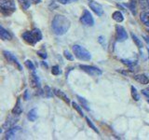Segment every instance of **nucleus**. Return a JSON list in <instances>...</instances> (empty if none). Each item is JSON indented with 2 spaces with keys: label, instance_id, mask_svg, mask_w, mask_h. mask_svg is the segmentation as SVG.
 <instances>
[{
  "label": "nucleus",
  "instance_id": "obj_1",
  "mask_svg": "<svg viewBox=\"0 0 149 140\" xmlns=\"http://www.w3.org/2000/svg\"><path fill=\"white\" fill-rule=\"evenodd\" d=\"M70 25H71V22L63 15H56L51 24L54 33L58 36L64 35L69 30Z\"/></svg>",
  "mask_w": 149,
  "mask_h": 140
},
{
  "label": "nucleus",
  "instance_id": "obj_2",
  "mask_svg": "<svg viewBox=\"0 0 149 140\" xmlns=\"http://www.w3.org/2000/svg\"><path fill=\"white\" fill-rule=\"evenodd\" d=\"M22 37L27 43L35 45L36 42L42 39V34L39 29H34L32 31H26L22 34Z\"/></svg>",
  "mask_w": 149,
  "mask_h": 140
},
{
  "label": "nucleus",
  "instance_id": "obj_3",
  "mask_svg": "<svg viewBox=\"0 0 149 140\" xmlns=\"http://www.w3.org/2000/svg\"><path fill=\"white\" fill-rule=\"evenodd\" d=\"M73 51L74 56L81 61H90L91 59V55L90 53V51L86 50L84 47L80 45H74L73 46Z\"/></svg>",
  "mask_w": 149,
  "mask_h": 140
},
{
  "label": "nucleus",
  "instance_id": "obj_4",
  "mask_svg": "<svg viewBox=\"0 0 149 140\" xmlns=\"http://www.w3.org/2000/svg\"><path fill=\"white\" fill-rule=\"evenodd\" d=\"M0 8H1L3 13L10 14L13 11H15L16 6L13 0H0Z\"/></svg>",
  "mask_w": 149,
  "mask_h": 140
},
{
  "label": "nucleus",
  "instance_id": "obj_5",
  "mask_svg": "<svg viewBox=\"0 0 149 140\" xmlns=\"http://www.w3.org/2000/svg\"><path fill=\"white\" fill-rule=\"evenodd\" d=\"M83 71H85L86 73H88V75H91L92 77H99L102 75V71L97 67L91 66V65H86V64H80L79 65Z\"/></svg>",
  "mask_w": 149,
  "mask_h": 140
},
{
  "label": "nucleus",
  "instance_id": "obj_6",
  "mask_svg": "<svg viewBox=\"0 0 149 140\" xmlns=\"http://www.w3.org/2000/svg\"><path fill=\"white\" fill-rule=\"evenodd\" d=\"M80 22L84 25H87V26H93V24H94V20H93L92 15L90 11L87 10V9L84 10L82 16L80 18Z\"/></svg>",
  "mask_w": 149,
  "mask_h": 140
},
{
  "label": "nucleus",
  "instance_id": "obj_7",
  "mask_svg": "<svg viewBox=\"0 0 149 140\" xmlns=\"http://www.w3.org/2000/svg\"><path fill=\"white\" fill-rule=\"evenodd\" d=\"M116 38H118V41L119 42H123L126 39L128 38V34L126 30L122 26L120 25H116Z\"/></svg>",
  "mask_w": 149,
  "mask_h": 140
},
{
  "label": "nucleus",
  "instance_id": "obj_8",
  "mask_svg": "<svg viewBox=\"0 0 149 140\" xmlns=\"http://www.w3.org/2000/svg\"><path fill=\"white\" fill-rule=\"evenodd\" d=\"M88 6H90V8L98 16H102V14H104V9H102V7L99 3L93 1V0H90V1H88Z\"/></svg>",
  "mask_w": 149,
  "mask_h": 140
},
{
  "label": "nucleus",
  "instance_id": "obj_9",
  "mask_svg": "<svg viewBox=\"0 0 149 140\" xmlns=\"http://www.w3.org/2000/svg\"><path fill=\"white\" fill-rule=\"evenodd\" d=\"M3 53L5 55V57H6L8 59V61H9L10 63L14 64H16V66L19 68V70H22V66H21V64L20 63L18 62V60L17 58L14 56L11 52H9V51H7V50H4L3 51Z\"/></svg>",
  "mask_w": 149,
  "mask_h": 140
},
{
  "label": "nucleus",
  "instance_id": "obj_10",
  "mask_svg": "<svg viewBox=\"0 0 149 140\" xmlns=\"http://www.w3.org/2000/svg\"><path fill=\"white\" fill-rule=\"evenodd\" d=\"M21 130V127H19V126H15V127H12L10 129H8L6 133V139H10V138H13L15 136V134L19 132V131Z\"/></svg>",
  "mask_w": 149,
  "mask_h": 140
},
{
  "label": "nucleus",
  "instance_id": "obj_11",
  "mask_svg": "<svg viewBox=\"0 0 149 140\" xmlns=\"http://www.w3.org/2000/svg\"><path fill=\"white\" fill-rule=\"evenodd\" d=\"M0 36L3 40H10L12 38V36L3 26H0Z\"/></svg>",
  "mask_w": 149,
  "mask_h": 140
},
{
  "label": "nucleus",
  "instance_id": "obj_12",
  "mask_svg": "<svg viewBox=\"0 0 149 140\" xmlns=\"http://www.w3.org/2000/svg\"><path fill=\"white\" fill-rule=\"evenodd\" d=\"M134 79L136 81H138L139 83L141 84H147L149 82L148 78L143 74H139V75H135L134 76Z\"/></svg>",
  "mask_w": 149,
  "mask_h": 140
},
{
  "label": "nucleus",
  "instance_id": "obj_13",
  "mask_svg": "<svg viewBox=\"0 0 149 140\" xmlns=\"http://www.w3.org/2000/svg\"><path fill=\"white\" fill-rule=\"evenodd\" d=\"M139 5L143 12L149 14V2L148 0H139Z\"/></svg>",
  "mask_w": 149,
  "mask_h": 140
},
{
  "label": "nucleus",
  "instance_id": "obj_14",
  "mask_svg": "<svg viewBox=\"0 0 149 140\" xmlns=\"http://www.w3.org/2000/svg\"><path fill=\"white\" fill-rule=\"evenodd\" d=\"M112 18H113L116 22H122L124 21L123 14L120 11H115L113 13V15H112Z\"/></svg>",
  "mask_w": 149,
  "mask_h": 140
},
{
  "label": "nucleus",
  "instance_id": "obj_15",
  "mask_svg": "<svg viewBox=\"0 0 149 140\" xmlns=\"http://www.w3.org/2000/svg\"><path fill=\"white\" fill-rule=\"evenodd\" d=\"M54 93L56 95H57L58 97H60V98H62V99L63 100V101H65L66 103H69L70 102V100H69V98L66 96V94L63 92V91H61V90H57V89H55L54 90Z\"/></svg>",
  "mask_w": 149,
  "mask_h": 140
},
{
  "label": "nucleus",
  "instance_id": "obj_16",
  "mask_svg": "<svg viewBox=\"0 0 149 140\" xmlns=\"http://www.w3.org/2000/svg\"><path fill=\"white\" fill-rule=\"evenodd\" d=\"M31 83H32V86L33 87H36V88H39L40 87V81L37 76L36 75V73L34 72L32 74V77H31Z\"/></svg>",
  "mask_w": 149,
  "mask_h": 140
},
{
  "label": "nucleus",
  "instance_id": "obj_17",
  "mask_svg": "<svg viewBox=\"0 0 149 140\" xmlns=\"http://www.w3.org/2000/svg\"><path fill=\"white\" fill-rule=\"evenodd\" d=\"M140 20L142 21V22L144 25L149 27V14H147L146 12H142L140 14Z\"/></svg>",
  "mask_w": 149,
  "mask_h": 140
},
{
  "label": "nucleus",
  "instance_id": "obj_18",
  "mask_svg": "<svg viewBox=\"0 0 149 140\" xmlns=\"http://www.w3.org/2000/svg\"><path fill=\"white\" fill-rule=\"evenodd\" d=\"M22 112V108L21 107V100L18 99L17 100V104L14 106V108L12 109V113L14 115H20Z\"/></svg>",
  "mask_w": 149,
  "mask_h": 140
},
{
  "label": "nucleus",
  "instance_id": "obj_19",
  "mask_svg": "<svg viewBox=\"0 0 149 140\" xmlns=\"http://www.w3.org/2000/svg\"><path fill=\"white\" fill-rule=\"evenodd\" d=\"M27 118L31 121H35L37 119V114H36V108H33L32 110H30L28 112Z\"/></svg>",
  "mask_w": 149,
  "mask_h": 140
},
{
  "label": "nucleus",
  "instance_id": "obj_20",
  "mask_svg": "<svg viewBox=\"0 0 149 140\" xmlns=\"http://www.w3.org/2000/svg\"><path fill=\"white\" fill-rule=\"evenodd\" d=\"M130 90H132V96L133 99L135 101H139L140 100V95H139V93L137 92L136 88H135L134 86H132Z\"/></svg>",
  "mask_w": 149,
  "mask_h": 140
},
{
  "label": "nucleus",
  "instance_id": "obj_21",
  "mask_svg": "<svg viewBox=\"0 0 149 140\" xmlns=\"http://www.w3.org/2000/svg\"><path fill=\"white\" fill-rule=\"evenodd\" d=\"M77 98H78V100H79V102L81 103V105H82V106L85 108L86 110H90V107H88V102H87V100L85 99V98H83V97H81V96H79V95H77Z\"/></svg>",
  "mask_w": 149,
  "mask_h": 140
},
{
  "label": "nucleus",
  "instance_id": "obj_22",
  "mask_svg": "<svg viewBox=\"0 0 149 140\" xmlns=\"http://www.w3.org/2000/svg\"><path fill=\"white\" fill-rule=\"evenodd\" d=\"M132 40L134 41V43L136 44V46L138 47L139 49L143 48V43H142V41L140 40L136 36H135L134 34H132Z\"/></svg>",
  "mask_w": 149,
  "mask_h": 140
},
{
  "label": "nucleus",
  "instance_id": "obj_23",
  "mask_svg": "<svg viewBox=\"0 0 149 140\" xmlns=\"http://www.w3.org/2000/svg\"><path fill=\"white\" fill-rule=\"evenodd\" d=\"M20 4L22 5V7L23 8V9H27L30 8V1L31 0H18Z\"/></svg>",
  "mask_w": 149,
  "mask_h": 140
},
{
  "label": "nucleus",
  "instance_id": "obj_24",
  "mask_svg": "<svg viewBox=\"0 0 149 140\" xmlns=\"http://www.w3.org/2000/svg\"><path fill=\"white\" fill-rule=\"evenodd\" d=\"M51 73L55 75V76H58V75H60L62 72H61L60 67L58 65H54V66H52V68H51Z\"/></svg>",
  "mask_w": 149,
  "mask_h": 140
},
{
  "label": "nucleus",
  "instance_id": "obj_25",
  "mask_svg": "<svg viewBox=\"0 0 149 140\" xmlns=\"http://www.w3.org/2000/svg\"><path fill=\"white\" fill-rule=\"evenodd\" d=\"M72 106H73V107H74V109H76L77 112H78V114L79 115H80V116H83L84 114H83V112H82V109H81V107L80 106H79L77 104V103H74V102H73L72 103Z\"/></svg>",
  "mask_w": 149,
  "mask_h": 140
},
{
  "label": "nucleus",
  "instance_id": "obj_26",
  "mask_svg": "<svg viewBox=\"0 0 149 140\" xmlns=\"http://www.w3.org/2000/svg\"><path fill=\"white\" fill-rule=\"evenodd\" d=\"M86 120H87V123H88V126H90V127L93 130V131H94V132H96L97 134L98 133H99V131H98V129L95 127V125L94 124H93L92 123V121L90 120V119H88V118H86Z\"/></svg>",
  "mask_w": 149,
  "mask_h": 140
},
{
  "label": "nucleus",
  "instance_id": "obj_27",
  "mask_svg": "<svg viewBox=\"0 0 149 140\" xmlns=\"http://www.w3.org/2000/svg\"><path fill=\"white\" fill-rule=\"evenodd\" d=\"M25 65L26 66L29 68V69H31V70H33V71H35V65H34V64L32 63V61H30V60H26L25 61Z\"/></svg>",
  "mask_w": 149,
  "mask_h": 140
},
{
  "label": "nucleus",
  "instance_id": "obj_28",
  "mask_svg": "<svg viewBox=\"0 0 149 140\" xmlns=\"http://www.w3.org/2000/svg\"><path fill=\"white\" fill-rule=\"evenodd\" d=\"M63 55H64V57L66 58L67 60H69V61H73L74 60V57H73V55L69 52L68 50H64L63 51Z\"/></svg>",
  "mask_w": 149,
  "mask_h": 140
},
{
  "label": "nucleus",
  "instance_id": "obj_29",
  "mask_svg": "<svg viewBox=\"0 0 149 140\" xmlns=\"http://www.w3.org/2000/svg\"><path fill=\"white\" fill-rule=\"evenodd\" d=\"M122 63L127 65H134L136 64V61H130V60H122Z\"/></svg>",
  "mask_w": 149,
  "mask_h": 140
},
{
  "label": "nucleus",
  "instance_id": "obj_30",
  "mask_svg": "<svg viewBox=\"0 0 149 140\" xmlns=\"http://www.w3.org/2000/svg\"><path fill=\"white\" fill-rule=\"evenodd\" d=\"M74 1H77V0H58V2H59L60 4H63V5L70 4V3L74 2Z\"/></svg>",
  "mask_w": 149,
  "mask_h": 140
},
{
  "label": "nucleus",
  "instance_id": "obj_31",
  "mask_svg": "<svg viewBox=\"0 0 149 140\" xmlns=\"http://www.w3.org/2000/svg\"><path fill=\"white\" fill-rule=\"evenodd\" d=\"M45 95H46L47 97H50V96H51L50 89H49V87H48V86H46V87H45Z\"/></svg>",
  "mask_w": 149,
  "mask_h": 140
},
{
  "label": "nucleus",
  "instance_id": "obj_32",
  "mask_svg": "<svg viewBox=\"0 0 149 140\" xmlns=\"http://www.w3.org/2000/svg\"><path fill=\"white\" fill-rule=\"evenodd\" d=\"M104 39H105V38H104V37L102 36H101L98 37V41H99L102 46H104V44H105V40H104Z\"/></svg>",
  "mask_w": 149,
  "mask_h": 140
},
{
  "label": "nucleus",
  "instance_id": "obj_33",
  "mask_svg": "<svg viewBox=\"0 0 149 140\" xmlns=\"http://www.w3.org/2000/svg\"><path fill=\"white\" fill-rule=\"evenodd\" d=\"M142 93H143V94L146 95L147 98H149V88H148V89H146V90H143V91H142Z\"/></svg>",
  "mask_w": 149,
  "mask_h": 140
},
{
  "label": "nucleus",
  "instance_id": "obj_34",
  "mask_svg": "<svg viewBox=\"0 0 149 140\" xmlns=\"http://www.w3.org/2000/svg\"><path fill=\"white\" fill-rule=\"evenodd\" d=\"M37 54H38L40 57H42L43 59H46L47 58V54L46 53H43V52H40V51H38V52H37Z\"/></svg>",
  "mask_w": 149,
  "mask_h": 140
},
{
  "label": "nucleus",
  "instance_id": "obj_35",
  "mask_svg": "<svg viewBox=\"0 0 149 140\" xmlns=\"http://www.w3.org/2000/svg\"><path fill=\"white\" fill-rule=\"evenodd\" d=\"M31 2L34 3V4H38L41 2V0H31Z\"/></svg>",
  "mask_w": 149,
  "mask_h": 140
},
{
  "label": "nucleus",
  "instance_id": "obj_36",
  "mask_svg": "<svg viewBox=\"0 0 149 140\" xmlns=\"http://www.w3.org/2000/svg\"><path fill=\"white\" fill-rule=\"evenodd\" d=\"M24 99L28 100V92L27 91H25V92H24Z\"/></svg>",
  "mask_w": 149,
  "mask_h": 140
},
{
  "label": "nucleus",
  "instance_id": "obj_37",
  "mask_svg": "<svg viewBox=\"0 0 149 140\" xmlns=\"http://www.w3.org/2000/svg\"><path fill=\"white\" fill-rule=\"evenodd\" d=\"M143 38H144V40H146V41L147 42V43L149 44V38H148V37H146V36H143Z\"/></svg>",
  "mask_w": 149,
  "mask_h": 140
},
{
  "label": "nucleus",
  "instance_id": "obj_38",
  "mask_svg": "<svg viewBox=\"0 0 149 140\" xmlns=\"http://www.w3.org/2000/svg\"><path fill=\"white\" fill-rule=\"evenodd\" d=\"M147 33H148V34H149V29H148V30H147Z\"/></svg>",
  "mask_w": 149,
  "mask_h": 140
},
{
  "label": "nucleus",
  "instance_id": "obj_39",
  "mask_svg": "<svg viewBox=\"0 0 149 140\" xmlns=\"http://www.w3.org/2000/svg\"><path fill=\"white\" fill-rule=\"evenodd\" d=\"M148 103H149V100H148Z\"/></svg>",
  "mask_w": 149,
  "mask_h": 140
},
{
  "label": "nucleus",
  "instance_id": "obj_40",
  "mask_svg": "<svg viewBox=\"0 0 149 140\" xmlns=\"http://www.w3.org/2000/svg\"><path fill=\"white\" fill-rule=\"evenodd\" d=\"M148 2H149V0H148Z\"/></svg>",
  "mask_w": 149,
  "mask_h": 140
}]
</instances>
